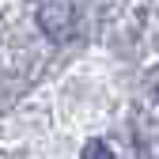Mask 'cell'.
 I'll list each match as a JSON object with an SVG mask.
<instances>
[{"mask_svg":"<svg viewBox=\"0 0 159 159\" xmlns=\"http://www.w3.org/2000/svg\"><path fill=\"white\" fill-rule=\"evenodd\" d=\"M38 15H42V30H49L53 38H68V30H72V4L68 0H46L38 8Z\"/></svg>","mask_w":159,"mask_h":159,"instance_id":"cell-1","label":"cell"},{"mask_svg":"<svg viewBox=\"0 0 159 159\" xmlns=\"http://www.w3.org/2000/svg\"><path fill=\"white\" fill-rule=\"evenodd\" d=\"M80 159H114V152H110L106 140H87L84 152H80Z\"/></svg>","mask_w":159,"mask_h":159,"instance_id":"cell-2","label":"cell"},{"mask_svg":"<svg viewBox=\"0 0 159 159\" xmlns=\"http://www.w3.org/2000/svg\"><path fill=\"white\" fill-rule=\"evenodd\" d=\"M155 95H159V87H155Z\"/></svg>","mask_w":159,"mask_h":159,"instance_id":"cell-3","label":"cell"}]
</instances>
